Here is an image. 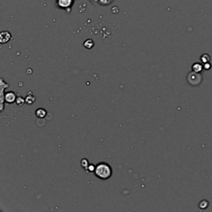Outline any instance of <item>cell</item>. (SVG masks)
Returning a JSON list of instances; mask_svg holds the SVG:
<instances>
[{"label": "cell", "mask_w": 212, "mask_h": 212, "mask_svg": "<svg viewBox=\"0 0 212 212\" xmlns=\"http://www.w3.org/2000/svg\"><path fill=\"white\" fill-rule=\"evenodd\" d=\"M16 95L14 92H8L5 95V101H6V102L9 103V104H12L14 101H16Z\"/></svg>", "instance_id": "cell-5"}, {"label": "cell", "mask_w": 212, "mask_h": 212, "mask_svg": "<svg viewBox=\"0 0 212 212\" xmlns=\"http://www.w3.org/2000/svg\"><path fill=\"white\" fill-rule=\"evenodd\" d=\"M25 101H26V103H27V104H28V105H32V104H33V103L35 102V101H36V98H35V96L32 95L30 94L29 95H28L27 97H26Z\"/></svg>", "instance_id": "cell-9"}, {"label": "cell", "mask_w": 212, "mask_h": 212, "mask_svg": "<svg viewBox=\"0 0 212 212\" xmlns=\"http://www.w3.org/2000/svg\"><path fill=\"white\" fill-rule=\"evenodd\" d=\"M95 174L96 177L102 180H107L111 177L112 169L110 166L105 162H101L95 166Z\"/></svg>", "instance_id": "cell-1"}, {"label": "cell", "mask_w": 212, "mask_h": 212, "mask_svg": "<svg viewBox=\"0 0 212 212\" xmlns=\"http://www.w3.org/2000/svg\"><path fill=\"white\" fill-rule=\"evenodd\" d=\"M95 167L94 166V165H89L88 167L86 168V170L88 171H90V172H92V171H95Z\"/></svg>", "instance_id": "cell-14"}, {"label": "cell", "mask_w": 212, "mask_h": 212, "mask_svg": "<svg viewBox=\"0 0 212 212\" xmlns=\"http://www.w3.org/2000/svg\"><path fill=\"white\" fill-rule=\"evenodd\" d=\"M210 64L209 63V62H206V63H205V65H204V68L206 69V70H208V69H210Z\"/></svg>", "instance_id": "cell-15"}, {"label": "cell", "mask_w": 212, "mask_h": 212, "mask_svg": "<svg viewBox=\"0 0 212 212\" xmlns=\"http://www.w3.org/2000/svg\"><path fill=\"white\" fill-rule=\"evenodd\" d=\"M84 47L88 48V49H91L94 46V41H92L91 39H88L84 42Z\"/></svg>", "instance_id": "cell-10"}, {"label": "cell", "mask_w": 212, "mask_h": 212, "mask_svg": "<svg viewBox=\"0 0 212 212\" xmlns=\"http://www.w3.org/2000/svg\"><path fill=\"white\" fill-rule=\"evenodd\" d=\"M36 115L40 119H43L46 115V111L44 109H38L36 110Z\"/></svg>", "instance_id": "cell-7"}, {"label": "cell", "mask_w": 212, "mask_h": 212, "mask_svg": "<svg viewBox=\"0 0 212 212\" xmlns=\"http://www.w3.org/2000/svg\"><path fill=\"white\" fill-rule=\"evenodd\" d=\"M15 102H16V104L19 105V106H23V105H24V102H26V101L20 96V97H18V98L16 99V101H15Z\"/></svg>", "instance_id": "cell-11"}, {"label": "cell", "mask_w": 212, "mask_h": 212, "mask_svg": "<svg viewBox=\"0 0 212 212\" xmlns=\"http://www.w3.org/2000/svg\"><path fill=\"white\" fill-rule=\"evenodd\" d=\"M12 36L11 33L9 32H7V31H3V32H1L0 34V41L1 43H6L8 41H9L11 39Z\"/></svg>", "instance_id": "cell-4"}, {"label": "cell", "mask_w": 212, "mask_h": 212, "mask_svg": "<svg viewBox=\"0 0 212 212\" xmlns=\"http://www.w3.org/2000/svg\"><path fill=\"white\" fill-rule=\"evenodd\" d=\"M188 82L190 84H192V85H197L200 83L201 82V80H202V76H201V74H199L198 72H192V73H190L188 75Z\"/></svg>", "instance_id": "cell-3"}, {"label": "cell", "mask_w": 212, "mask_h": 212, "mask_svg": "<svg viewBox=\"0 0 212 212\" xmlns=\"http://www.w3.org/2000/svg\"><path fill=\"white\" fill-rule=\"evenodd\" d=\"M81 166H82L84 168L86 169L87 167H88V166H89V162H88V160L83 159L82 161H81Z\"/></svg>", "instance_id": "cell-13"}, {"label": "cell", "mask_w": 212, "mask_h": 212, "mask_svg": "<svg viewBox=\"0 0 212 212\" xmlns=\"http://www.w3.org/2000/svg\"><path fill=\"white\" fill-rule=\"evenodd\" d=\"M201 62H202L203 63H206V62H210V57H209L208 55H206V54L201 56Z\"/></svg>", "instance_id": "cell-12"}, {"label": "cell", "mask_w": 212, "mask_h": 212, "mask_svg": "<svg viewBox=\"0 0 212 212\" xmlns=\"http://www.w3.org/2000/svg\"><path fill=\"white\" fill-rule=\"evenodd\" d=\"M93 4L101 5V6H106L110 4L114 0H90Z\"/></svg>", "instance_id": "cell-6"}, {"label": "cell", "mask_w": 212, "mask_h": 212, "mask_svg": "<svg viewBox=\"0 0 212 212\" xmlns=\"http://www.w3.org/2000/svg\"><path fill=\"white\" fill-rule=\"evenodd\" d=\"M75 0H56L57 7L60 9L65 10L70 13L71 8L73 7Z\"/></svg>", "instance_id": "cell-2"}, {"label": "cell", "mask_w": 212, "mask_h": 212, "mask_svg": "<svg viewBox=\"0 0 212 212\" xmlns=\"http://www.w3.org/2000/svg\"><path fill=\"white\" fill-rule=\"evenodd\" d=\"M203 69V66L201 64H200V63H195V64L192 66V70H193V71H195V72H198V73H200L201 71H202Z\"/></svg>", "instance_id": "cell-8"}]
</instances>
